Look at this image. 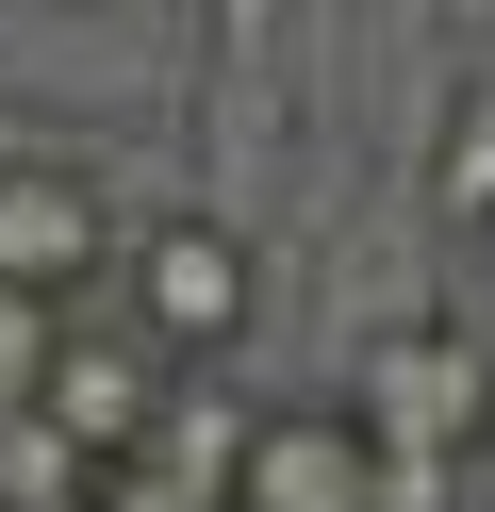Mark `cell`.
Masks as SVG:
<instances>
[{"instance_id": "cell-4", "label": "cell", "mask_w": 495, "mask_h": 512, "mask_svg": "<svg viewBox=\"0 0 495 512\" xmlns=\"http://www.w3.org/2000/svg\"><path fill=\"white\" fill-rule=\"evenodd\" d=\"M165 413H182V364H165L132 314H99V298H83V314H66V347H50V380H33V430H50L66 463H83V496H99V479H116L132 446L165 430Z\"/></svg>"}, {"instance_id": "cell-8", "label": "cell", "mask_w": 495, "mask_h": 512, "mask_svg": "<svg viewBox=\"0 0 495 512\" xmlns=\"http://www.w3.org/2000/svg\"><path fill=\"white\" fill-rule=\"evenodd\" d=\"M50 347H66V314L0 281V413H33V380H50Z\"/></svg>"}, {"instance_id": "cell-6", "label": "cell", "mask_w": 495, "mask_h": 512, "mask_svg": "<svg viewBox=\"0 0 495 512\" xmlns=\"http://www.w3.org/2000/svg\"><path fill=\"white\" fill-rule=\"evenodd\" d=\"M231 512H380V446L347 430V397H330V413H248Z\"/></svg>"}, {"instance_id": "cell-5", "label": "cell", "mask_w": 495, "mask_h": 512, "mask_svg": "<svg viewBox=\"0 0 495 512\" xmlns=\"http://www.w3.org/2000/svg\"><path fill=\"white\" fill-rule=\"evenodd\" d=\"M116 265H132L116 182H99L83 149H0V281H17V298H50V314H83Z\"/></svg>"}, {"instance_id": "cell-7", "label": "cell", "mask_w": 495, "mask_h": 512, "mask_svg": "<svg viewBox=\"0 0 495 512\" xmlns=\"http://www.w3.org/2000/svg\"><path fill=\"white\" fill-rule=\"evenodd\" d=\"M429 232L479 265L495 248V83H462L446 116H429Z\"/></svg>"}, {"instance_id": "cell-1", "label": "cell", "mask_w": 495, "mask_h": 512, "mask_svg": "<svg viewBox=\"0 0 495 512\" xmlns=\"http://www.w3.org/2000/svg\"><path fill=\"white\" fill-rule=\"evenodd\" d=\"M347 430L380 446V512H462L495 463V331L462 298H413L347 347Z\"/></svg>"}, {"instance_id": "cell-2", "label": "cell", "mask_w": 495, "mask_h": 512, "mask_svg": "<svg viewBox=\"0 0 495 512\" xmlns=\"http://www.w3.org/2000/svg\"><path fill=\"white\" fill-rule=\"evenodd\" d=\"M132 331H149L165 347V364H182V380H215L231 364V347H248V314H264V232H231V215L215 199H165V215H132Z\"/></svg>"}, {"instance_id": "cell-3", "label": "cell", "mask_w": 495, "mask_h": 512, "mask_svg": "<svg viewBox=\"0 0 495 512\" xmlns=\"http://www.w3.org/2000/svg\"><path fill=\"white\" fill-rule=\"evenodd\" d=\"M182 116H198V199L248 232V215H264V182L297 166V67H281V0H215Z\"/></svg>"}]
</instances>
